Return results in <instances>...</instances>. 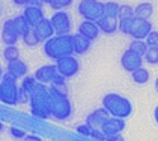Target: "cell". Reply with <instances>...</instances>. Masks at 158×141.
<instances>
[{"instance_id":"cell-1","label":"cell","mask_w":158,"mask_h":141,"mask_svg":"<svg viewBox=\"0 0 158 141\" xmlns=\"http://www.w3.org/2000/svg\"><path fill=\"white\" fill-rule=\"evenodd\" d=\"M48 107L51 117L57 121H66L72 114V106L66 93H61L52 86L48 88Z\"/></svg>"},{"instance_id":"cell-2","label":"cell","mask_w":158,"mask_h":141,"mask_svg":"<svg viewBox=\"0 0 158 141\" xmlns=\"http://www.w3.org/2000/svg\"><path fill=\"white\" fill-rule=\"evenodd\" d=\"M102 108H105L111 117L118 118H128L133 113V104L131 102L118 93H108L102 98Z\"/></svg>"},{"instance_id":"cell-3","label":"cell","mask_w":158,"mask_h":141,"mask_svg":"<svg viewBox=\"0 0 158 141\" xmlns=\"http://www.w3.org/2000/svg\"><path fill=\"white\" fill-rule=\"evenodd\" d=\"M44 54L52 59L58 60L64 56H70L73 52V42H72V34H62V36H53L49 40L44 42L43 46Z\"/></svg>"},{"instance_id":"cell-4","label":"cell","mask_w":158,"mask_h":141,"mask_svg":"<svg viewBox=\"0 0 158 141\" xmlns=\"http://www.w3.org/2000/svg\"><path fill=\"white\" fill-rule=\"evenodd\" d=\"M31 112L33 116L47 120L51 117V112L48 107V88L44 84L37 83L34 89L31 93Z\"/></svg>"},{"instance_id":"cell-5","label":"cell","mask_w":158,"mask_h":141,"mask_svg":"<svg viewBox=\"0 0 158 141\" xmlns=\"http://www.w3.org/2000/svg\"><path fill=\"white\" fill-rule=\"evenodd\" d=\"M18 90L19 86L17 79L8 73L3 75V79L0 82V102L5 104L14 106L18 103Z\"/></svg>"},{"instance_id":"cell-6","label":"cell","mask_w":158,"mask_h":141,"mask_svg":"<svg viewBox=\"0 0 158 141\" xmlns=\"http://www.w3.org/2000/svg\"><path fill=\"white\" fill-rule=\"evenodd\" d=\"M77 10L85 20L96 22L104 15V3L100 0H81L78 3Z\"/></svg>"},{"instance_id":"cell-7","label":"cell","mask_w":158,"mask_h":141,"mask_svg":"<svg viewBox=\"0 0 158 141\" xmlns=\"http://www.w3.org/2000/svg\"><path fill=\"white\" fill-rule=\"evenodd\" d=\"M56 69H57V73L61 76H63L64 79H70V78H73L80 71V62L72 55L64 56L56 60Z\"/></svg>"},{"instance_id":"cell-8","label":"cell","mask_w":158,"mask_h":141,"mask_svg":"<svg viewBox=\"0 0 158 141\" xmlns=\"http://www.w3.org/2000/svg\"><path fill=\"white\" fill-rule=\"evenodd\" d=\"M49 20H51V24H52V27H53V29H55V33L57 36L71 33V28H72L71 15L66 10L55 11Z\"/></svg>"},{"instance_id":"cell-9","label":"cell","mask_w":158,"mask_h":141,"mask_svg":"<svg viewBox=\"0 0 158 141\" xmlns=\"http://www.w3.org/2000/svg\"><path fill=\"white\" fill-rule=\"evenodd\" d=\"M153 31L152 23L146 19H139V18H133V24H131V31H130V37L133 40H146L147 36Z\"/></svg>"},{"instance_id":"cell-10","label":"cell","mask_w":158,"mask_h":141,"mask_svg":"<svg viewBox=\"0 0 158 141\" xmlns=\"http://www.w3.org/2000/svg\"><path fill=\"white\" fill-rule=\"evenodd\" d=\"M142 64H143V57L137 52H134V51H131L130 48H127L120 57V65L128 73H133L134 70L139 69Z\"/></svg>"},{"instance_id":"cell-11","label":"cell","mask_w":158,"mask_h":141,"mask_svg":"<svg viewBox=\"0 0 158 141\" xmlns=\"http://www.w3.org/2000/svg\"><path fill=\"white\" fill-rule=\"evenodd\" d=\"M23 15L25 18V20L28 22V24L32 28H34L37 24L41 23L46 17H44V11L43 9L39 7L38 4H29L24 8Z\"/></svg>"},{"instance_id":"cell-12","label":"cell","mask_w":158,"mask_h":141,"mask_svg":"<svg viewBox=\"0 0 158 141\" xmlns=\"http://www.w3.org/2000/svg\"><path fill=\"white\" fill-rule=\"evenodd\" d=\"M57 75L58 73H57L56 65H43L35 70L34 79L37 80V83H41V84H51Z\"/></svg>"},{"instance_id":"cell-13","label":"cell","mask_w":158,"mask_h":141,"mask_svg":"<svg viewBox=\"0 0 158 141\" xmlns=\"http://www.w3.org/2000/svg\"><path fill=\"white\" fill-rule=\"evenodd\" d=\"M19 34L14 28L13 19H6L2 28V41L6 46H14L19 41Z\"/></svg>"},{"instance_id":"cell-14","label":"cell","mask_w":158,"mask_h":141,"mask_svg":"<svg viewBox=\"0 0 158 141\" xmlns=\"http://www.w3.org/2000/svg\"><path fill=\"white\" fill-rule=\"evenodd\" d=\"M37 84L34 76H24L18 90V103H27L31 99V93Z\"/></svg>"},{"instance_id":"cell-15","label":"cell","mask_w":158,"mask_h":141,"mask_svg":"<svg viewBox=\"0 0 158 141\" xmlns=\"http://www.w3.org/2000/svg\"><path fill=\"white\" fill-rule=\"evenodd\" d=\"M125 129V122L123 118H118V117H109L106 121L104 122L101 126V131L105 134V136L109 135H116V134H122Z\"/></svg>"},{"instance_id":"cell-16","label":"cell","mask_w":158,"mask_h":141,"mask_svg":"<svg viewBox=\"0 0 158 141\" xmlns=\"http://www.w3.org/2000/svg\"><path fill=\"white\" fill-rule=\"evenodd\" d=\"M96 24H98L100 32L109 34V36L116 33L118 28H119V20H118V18L109 17V15H102L101 18H99L96 20Z\"/></svg>"},{"instance_id":"cell-17","label":"cell","mask_w":158,"mask_h":141,"mask_svg":"<svg viewBox=\"0 0 158 141\" xmlns=\"http://www.w3.org/2000/svg\"><path fill=\"white\" fill-rule=\"evenodd\" d=\"M78 34H81L82 37L87 38L89 41H95L100 34V29L98 27L96 22H91V20H84L81 24L78 25Z\"/></svg>"},{"instance_id":"cell-18","label":"cell","mask_w":158,"mask_h":141,"mask_svg":"<svg viewBox=\"0 0 158 141\" xmlns=\"http://www.w3.org/2000/svg\"><path fill=\"white\" fill-rule=\"evenodd\" d=\"M34 32H35V36L39 42H46L47 40H49L51 37H53L56 34L53 27H52V24H51V20L47 18H44L41 23L35 25Z\"/></svg>"},{"instance_id":"cell-19","label":"cell","mask_w":158,"mask_h":141,"mask_svg":"<svg viewBox=\"0 0 158 141\" xmlns=\"http://www.w3.org/2000/svg\"><path fill=\"white\" fill-rule=\"evenodd\" d=\"M110 117V114L105 111V108H98L95 111L91 112L87 118H86V123L89 126H91V129H101V126L104 125V122Z\"/></svg>"},{"instance_id":"cell-20","label":"cell","mask_w":158,"mask_h":141,"mask_svg":"<svg viewBox=\"0 0 158 141\" xmlns=\"http://www.w3.org/2000/svg\"><path fill=\"white\" fill-rule=\"evenodd\" d=\"M6 73L10 74L13 78H15L17 80L20 78H24L28 73V66L23 60L17 59L14 61H10L8 62V66H6Z\"/></svg>"},{"instance_id":"cell-21","label":"cell","mask_w":158,"mask_h":141,"mask_svg":"<svg viewBox=\"0 0 158 141\" xmlns=\"http://www.w3.org/2000/svg\"><path fill=\"white\" fill-rule=\"evenodd\" d=\"M72 42H73V52L77 55H85L91 47V41L82 37L81 34H72Z\"/></svg>"},{"instance_id":"cell-22","label":"cell","mask_w":158,"mask_h":141,"mask_svg":"<svg viewBox=\"0 0 158 141\" xmlns=\"http://www.w3.org/2000/svg\"><path fill=\"white\" fill-rule=\"evenodd\" d=\"M153 10H154V7H153L152 3H148V2L139 3L134 8V17L139 18V19L148 20L152 17V14H153Z\"/></svg>"},{"instance_id":"cell-23","label":"cell","mask_w":158,"mask_h":141,"mask_svg":"<svg viewBox=\"0 0 158 141\" xmlns=\"http://www.w3.org/2000/svg\"><path fill=\"white\" fill-rule=\"evenodd\" d=\"M130 74H131V79H133V82L135 84L144 85V84H147L149 82V71L146 68H143V66H140L139 69L134 70L133 73H130Z\"/></svg>"},{"instance_id":"cell-24","label":"cell","mask_w":158,"mask_h":141,"mask_svg":"<svg viewBox=\"0 0 158 141\" xmlns=\"http://www.w3.org/2000/svg\"><path fill=\"white\" fill-rule=\"evenodd\" d=\"M13 24H14V28L15 31L18 32L19 37H22L25 32H27L29 28H31V25L28 24V22L25 20L24 15H17L15 18H13Z\"/></svg>"},{"instance_id":"cell-25","label":"cell","mask_w":158,"mask_h":141,"mask_svg":"<svg viewBox=\"0 0 158 141\" xmlns=\"http://www.w3.org/2000/svg\"><path fill=\"white\" fill-rule=\"evenodd\" d=\"M119 8H120V4L116 3V2L104 3V15L118 18V14H119Z\"/></svg>"},{"instance_id":"cell-26","label":"cell","mask_w":158,"mask_h":141,"mask_svg":"<svg viewBox=\"0 0 158 141\" xmlns=\"http://www.w3.org/2000/svg\"><path fill=\"white\" fill-rule=\"evenodd\" d=\"M20 38L23 40V42L27 45V46H29V47H34V46H37L39 43L38 38L35 36V32H34V28H32V27L27 32H25Z\"/></svg>"},{"instance_id":"cell-27","label":"cell","mask_w":158,"mask_h":141,"mask_svg":"<svg viewBox=\"0 0 158 141\" xmlns=\"http://www.w3.org/2000/svg\"><path fill=\"white\" fill-rule=\"evenodd\" d=\"M129 48L143 57L144 54H146L147 48H148V46H147L146 41H143V40H133L130 42V45H129Z\"/></svg>"},{"instance_id":"cell-28","label":"cell","mask_w":158,"mask_h":141,"mask_svg":"<svg viewBox=\"0 0 158 141\" xmlns=\"http://www.w3.org/2000/svg\"><path fill=\"white\" fill-rule=\"evenodd\" d=\"M3 56L4 59L10 62V61H14L17 59H19V50L18 47L14 45V46H6L4 48V52H3Z\"/></svg>"},{"instance_id":"cell-29","label":"cell","mask_w":158,"mask_h":141,"mask_svg":"<svg viewBox=\"0 0 158 141\" xmlns=\"http://www.w3.org/2000/svg\"><path fill=\"white\" fill-rule=\"evenodd\" d=\"M51 86L53 89H56V90L61 92V93L67 94V84H66V79L63 78V76H61L60 74L53 79V82L51 83Z\"/></svg>"},{"instance_id":"cell-30","label":"cell","mask_w":158,"mask_h":141,"mask_svg":"<svg viewBox=\"0 0 158 141\" xmlns=\"http://www.w3.org/2000/svg\"><path fill=\"white\" fill-rule=\"evenodd\" d=\"M143 60H146L151 65L158 64V48L157 47H148L146 54L143 56Z\"/></svg>"},{"instance_id":"cell-31","label":"cell","mask_w":158,"mask_h":141,"mask_svg":"<svg viewBox=\"0 0 158 141\" xmlns=\"http://www.w3.org/2000/svg\"><path fill=\"white\" fill-rule=\"evenodd\" d=\"M134 17V8H131L128 4H123L119 8V14H118V20H123L128 18Z\"/></svg>"},{"instance_id":"cell-32","label":"cell","mask_w":158,"mask_h":141,"mask_svg":"<svg viewBox=\"0 0 158 141\" xmlns=\"http://www.w3.org/2000/svg\"><path fill=\"white\" fill-rule=\"evenodd\" d=\"M72 3H73V0H52L49 3V5L52 9L57 11V10H63L66 8L71 7Z\"/></svg>"},{"instance_id":"cell-33","label":"cell","mask_w":158,"mask_h":141,"mask_svg":"<svg viewBox=\"0 0 158 141\" xmlns=\"http://www.w3.org/2000/svg\"><path fill=\"white\" fill-rule=\"evenodd\" d=\"M133 18H128V19L119 20V28H118V31H120L122 33L129 36L130 34V31H131V24H133Z\"/></svg>"},{"instance_id":"cell-34","label":"cell","mask_w":158,"mask_h":141,"mask_svg":"<svg viewBox=\"0 0 158 141\" xmlns=\"http://www.w3.org/2000/svg\"><path fill=\"white\" fill-rule=\"evenodd\" d=\"M144 41H146L148 47H157L158 48V31H152Z\"/></svg>"},{"instance_id":"cell-35","label":"cell","mask_w":158,"mask_h":141,"mask_svg":"<svg viewBox=\"0 0 158 141\" xmlns=\"http://www.w3.org/2000/svg\"><path fill=\"white\" fill-rule=\"evenodd\" d=\"M91 126H89L87 123H82V125H78L77 127H76V131L80 134V135H82V136H90V134H91Z\"/></svg>"},{"instance_id":"cell-36","label":"cell","mask_w":158,"mask_h":141,"mask_svg":"<svg viewBox=\"0 0 158 141\" xmlns=\"http://www.w3.org/2000/svg\"><path fill=\"white\" fill-rule=\"evenodd\" d=\"M90 136L95 141H105V134L101 131V129H93Z\"/></svg>"},{"instance_id":"cell-37","label":"cell","mask_w":158,"mask_h":141,"mask_svg":"<svg viewBox=\"0 0 158 141\" xmlns=\"http://www.w3.org/2000/svg\"><path fill=\"white\" fill-rule=\"evenodd\" d=\"M9 132H10V135L14 137V139H24L25 136H27L25 131H23L20 129H17V127H11Z\"/></svg>"},{"instance_id":"cell-38","label":"cell","mask_w":158,"mask_h":141,"mask_svg":"<svg viewBox=\"0 0 158 141\" xmlns=\"http://www.w3.org/2000/svg\"><path fill=\"white\" fill-rule=\"evenodd\" d=\"M105 141H124V137L122 136V134L109 135V136H105Z\"/></svg>"},{"instance_id":"cell-39","label":"cell","mask_w":158,"mask_h":141,"mask_svg":"<svg viewBox=\"0 0 158 141\" xmlns=\"http://www.w3.org/2000/svg\"><path fill=\"white\" fill-rule=\"evenodd\" d=\"M34 0H13V3L18 7H27L29 4H33Z\"/></svg>"},{"instance_id":"cell-40","label":"cell","mask_w":158,"mask_h":141,"mask_svg":"<svg viewBox=\"0 0 158 141\" xmlns=\"http://www.w3.org/2000/svg\"><path fill=\"white\" fill-rule=\"evenodd\" d=\"M23 141H43V140L39 136H35V135H27L23 139Z\"/></svg>"},{"instance_id":"cell-41","label":"cell","mask_w":158,"mask_h":141,"mask_svg":"<svg viewBox=\"0 0 158 141\" xmlns=\"http://www.w3.org/2000/svg\"><path fill=\"white\" fill-rule=\"evenodd\" d=\"M34 2H37L38 4H49L52 0H34Z\"/></svg>"},{"instance_id":"cell-42","label":"cell","mask_w":158,"mask_h":141,"mask_svg":"<svg viewBox=\"0 0 158 141\" xmlns=\"http://www.w3.org/2000/svg\"><path fill=\"white\" fill-rule=\"evenodd\" d=\"M154 120H156V122L158 123V106L154 108Z\"/></svg>"},{"instance_id":"cell-43","label":"cell","mask_w":158,"mask_h":141,"mask_svg":"<svg viewBox=\"0 0 158 141\" xmlns=\"http://www.w3.org/2000/svg\"><path fill=\"white\" fill-rule=\"evenodd\" d=\"M154 89H156V92L158 93V78H157L156 82H154Z\"/></svg>"},{"instance_id":"cell-44","label":"cell","mask_w":158,"mask_h":141,"mask_svg":"<svg viewBox=\"0 0 158 141\" xmlns=\"http://www.w3.org/2000/svg\"><path fill=\"white\" fill-rule=\"evenodd\" d=\"M3 75H4V71H3L2 66H0V82H2V79H3Z\"/></svg>"},{"instance_id":"cell-45","label":"cell","mask_w":158,"mask_h":141,"mask_svg":"<svg viewBox=\"0 0 158 141\" xmlns=\"http://www.w3.org/2000/svg\"><path fill=\"white\" fill-rule=\"evenodd\" d=\"M3 127H4V126H3V123H2V122H0V132H2V131H3Z\"/></svg>"},{"instance_id":"cell-46","label":"cell","mask_w":158,"mask_h":141,"mask_svg":"<svg viewBox=\"0 0 158 141\" xmlns=\"http://www.w3.org/2000/svg\"><path fill=\"white\" fill-rule=\"evenodd\" d=\"M0 10H2V5H0Z\"/></svg>"}]
</instances>
